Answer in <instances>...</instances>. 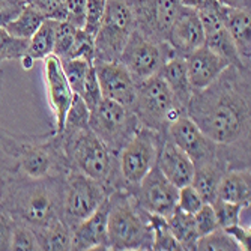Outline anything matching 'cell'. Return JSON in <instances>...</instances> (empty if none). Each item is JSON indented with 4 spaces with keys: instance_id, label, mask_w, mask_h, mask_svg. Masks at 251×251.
Wrapping results in <instances>:
<instances>
[{
    "instance_id": "30bf717a",
    "label": "cell",
    "mask_w": 251,
    "mask_h": 251,
    "mask_svg": "<svg viewBox=\"0 0 251 251\" xmlns=\"http://www.w3.org/2000/svg\"><path fill=\"white\" fill-rule=\"evenodd\" d=\"M159 137L161 132L140 126L119 151V172L126 185V191L139 185L148 172L156 164Z\"/></svg>"
},
{
    "instance_id": "bcb514c9",
    "label": "cell",
    "mask_w": 251,
    "mask_h": 251,
    "mask_svg": "<svg viewBox=\"0 0 251 251\" xmlns=\"http://www.w3.org/2000/svg\"><path fill=\"white\" fill-rule=\"evenodd\" d=\"M26 3V0H0V27L15 18Z\"/></svg>"
},
{
    "instance_id": "e575fe53",
    "label": "cell",
    "mask_w": 251,
    "mask_h": 251,
    "mask_svg": "<svg viewBox=\"0 0 251 251\" xmlns=\"http://www.w3.org/2000/svg\"><path fill=\"white\" fill-rule=\"evenodd\" d=\"M212 204L217 221H218V227L221 229H226V227L233 226L241 223V215L244 209H250V208H244L238 203H232L227 200H221V199H215Z\"/></svg>"
},
{
    "instance_id": "d590c367",
    "label": "cell",
    "mask_w": 251,
    "mask_h": 251,
    "mask_svg": "<svg viewBox=\"0 0 251 251\" xmlns=\"http://www.w3.org/2000/svg\"><path fill=\"white\" fill-rule=\"evenodd\" d=\"M27 39L11 36L3 27H0V62L20 60L27 50Z\"/></svg>"
},
{
    "instance_id": "74e56055",
    "label": "cell",
    "mask_w": 251,
    "mask_h": 251,
    "mask_svg": "<svg viewBox=\"0 0 251 251\" xmlns=\"http://www.w3.org/2000/svg\"><path fill=\"white\" fill-rule=\"evenodd\" d=\"M66 59H86L94 63L95 59V38L84 32L81 27L75 30L74 35V42L71 51L68 54Z\"/></svg>"
},
{
    "instance_id": "7bdbcfd3",
    "label": "cell",
    "mask_w": 251,
    "mask_h": 251,
    "mask_svg": "<svg viewBox=\"0 0 251 251\" xmlns=\"http://www.w3.org/2000/svg\"><path fill=\"white\" fill-rule=\"evenodd\" d=\"M26 2L39 9L45 18L57 21L65 20V0H26Z\"/></svg>"
},
{
    "instance_id": "277c9868",
    "label": "cell",
    "mask_w": 251,
    "mask_h": 251,
    "mask_svg": "<svg viewBox=\"0 0 251 251\" xmlns=\"http://www.w3.org/2000/svg\"><path fill=\"white\" fill-rule=\"evenodd\" d=\"M57 134L60 135L70 170L80 172L101 182L110 194L115 191H126V185L119 172L118 152L111 151L90 128L74 132L60 131Z\"/></svg>"
},
{
    "instance_id": "83f0119b",
    "label": "cell",
    "mask_w": 251,
    "mask_h": 251,
    "mask_svg": "<svg viewBox=\"0 0 251 251\" xmlns=\"http://www.w3.org/2000/svg\"><path fill=\"white\" fill-rule=\"evenodd\" d=\"M44 20L45 17L39 9H36L30 3H26L20 11V14L11 21L5 23L2 27L14 38L29 41L32 35L38 30V27L42 25Z\"/></svg>"
},
{
    "instance_id": "7c38bea8",
    "label": "cell",
    "mask_w": 251,
    "mask_h": 251,
    "mask_svg": "<svg viewBox=\"0 0 251 251\" xmlns=\"http://www.w3.org/2000/svg\"><path fill=\"white\" fill-rule=\"evenodd\" d=\"M135 30L143 36L164 42L180 9V0H129Z\"/></svg>"
},
{
    "instance_id": "ab89813d",
    "label": "cell",
    "mask_w": 251,
    "mask_h": 251,
    "mask_svg": "<svg viewBox=\"0 0 251 251\" xmlns=\"http://www.w3.org/2000/svg\"><path fill=\"white\" fill-rule=\"evenodd\" d=\"M80 97L86 102L89 110H94L100 104V101L104 98L102 92H101V87H100V83H98V78H97V74H95L94 65L90 66V70H89V73L86 75V80L83 83Z\"/></svg>"
},
{
    "instance_id": "6da1fadb",
    "label": "cell",
    "mask_w": 251,
    "mask_h": 251,
    "mask_svg": "<svg viewBox=\"0 0 251 251\" xmlns=\"http://www.w3.org/2000/svg\"><path fill=\"white\" fill-rule=\"evenodd\" d=\"M185 110L209 139L251 161V68L229 65L211 84L193 90Z\"/></svg>"
},
{
    "instance_id": "8fae6325",
    "label": "cell",
    "mask_w": 251,
    "mask_h": 251,
    "mask_svg": "<svg viewBox=\"0 0 251 251\" xmlns=\"http://www.w3.org/2000/svg\"><path fill=\"white\" fill-rule=\"evenodd\" d=\"M175 54L167 41L159 42L134 30L121 54V62L137 80V83L156 75L163 65Z\"/></svg>"
},
{
    "instance_id": "836d02e7",
    "label": "cell",
    "mask_w": 251,
    "mask_h": 251,
    "mask_svg": "<svg viewBox=\"0 0 251 251\" xmlns=\"http://www.w3.org/2000/svg\"><path fill=\"white\" fill-rule=\"evenodd\" d=\"M14 251H39V244L32 227L14 220V229L11 236V248Z\"/></svg>"
},
{
    "instance_id": "5b68a950",
    "label": "cell",
    "mask_w": 251,
    "mask_h": 251,
    "mask_svg": "<svg viewBox=\"0 0 251 251\" xmlns=\"http://www.w3.org/2000/svg\"><path fill=\"white\" fill-rule=\"evenodd\" d=\"M148 211L140 208L129 191L108 196L107 242L113 251H148L152 248V230Z\"/></svg>"
},
{
    "instance_id": "f907efd6",
    "label": "cell",
    "mask_w": 251,
    "mask_h": 251,
    "mask_svg": "<svg viewBox=\"0 0 251 251\" xmlns=\"http://www.w3.org/2000/svg\"><path fill=\"white\" fill-rule=\"evenodd\" d=\"M2 86H3V70H2V62H0V95H2Z\"/></svg>"
},
{
    "instance_id": "f546056e",
    "label": "cell",
    "mask_w": 251,
    "mask_h": 251,
    "mask_svg": "<svg viewBox=\"0 0 251 251\" xmlns=\"http://www.w3.org/2000/svg\"><path fill=\"white\" fill-rule=\"evenodd\" d=\"M148 221L152 230V248L153 251H184L180 244L172 235L167 218L158 214H148Z\"/></svg>"
},
{
    "instance_id": "4fadbf2b",
    "label": "cell",
    "mask_w": 251,
    "mask_h": 251,
    "mask_svg": "<svg viewBox=\"0 0 251 251\" xmlns=\"http://www.w3.org/2000/svg\"><path fill=\"white\" fill-rule=\"evenodd\" d=\"M179 188L161 173L155 164L135 188L129 190L140 208L151 214L169 217L177 204Z\"/></svg>"
},
{
    "instance_id": "3957f363",
    "label": "cell",
    "mask_w": 251,
    "mask_h": 251,
    "mask_svg": "<svg viewBox=\"0 0 251 251\" xmlns=\"http://www.w3.org/2000/svg\"><path fill=\"white\" fill-rule=\"evenodd\" d=\"M0 172L27 177H47L70 172L60 135L56 131L27 135L0 128Z\"/></svg>"
},
{
    "instance_id": "f35d334b",
    "label": "cell",
    "mask_w": 251,
    "mask_h": 251,
    "mask_svg": "<svg viewBox=\"0 0 251 251\" xmlns=\"http://www.w3.org/2000/svg\"><path fill=\"white\" fill-rule=\"evenodd\" d=\"M104 12H105V0H87L84 25L81 29L95 38V35L98 33V30L102 25Z\"/></svg>"
},
{
    "instance_id": "681fc988",
    "label": "cell",
    "mask_w": 251,
    "mask_h": 251,
    "mask_svg": "<svg viewBox=\"0 0 251 251\" xmlns=\"http://www.w3.org/2000/svg\"><path fill=\"white\" fill-rule=\"evenodd\" d=\"M212 2H215V0H180L182 5L190 6V8H196V9H200V8L206 6Z\"/></svg>"
},
{
    "instance_id": "816d5d0a",
    "label": "cell",
    "mask_w": 251,
    "mask_h": 251,
    "mask_svg": "<svg viewBox=\"0 0 251 251\" xmlns=\"http://www.w3.org/2000/svg\"><path fill=\"white\" fill-rule=\"evenodd\" d=\"M126 2H129V0H126Z\"/></svg>"
},
{
    "instance_id": "cb8c5ba5",
    "label": "cell",
    "mask_w": 251,
    "mask_h": 251,
    "mask_svg": "<svg viewBox=\"0 0 251 251\" xmlns=\"http://www.w3.org/2000/svg\"><path fill=\"white\" fill-rule=\"evenodd\" d=\"M217 199L238 203L250 208L251 203V172L250 169L229 170L221 179Z\"/></svg>"
},
{
    "instance_id": "5bb4252c",
    "label": "cell",
    "mask_w": 251,
    "mask_h": 251,
    "mask_svg": "<svg viewBox=\"0 0 251 251\" xmlns=\"http://www.w3.org/2000/svg\"><path fill=\"white\" fill-rule=\"evenodd\" d=\"M166 132L173 140V143L190 156L194 166L214 161L217 158L223 159L221 146L209 139L187 115L175 121Z\"/></svg>"
},
{
    "instance_id": "b9f144b4",
    "label": "cell",
    "mask_w": 251,
    "mask_h": 251,
    "mask_svg": "<svg viewBox=\"0 0 251 251\" xmlns=\"http://www.w3.org/2000/svg\"><path fill=\"white\" fill-rule=\"evenodd\" d=\"M194 221L197 226L199 236H204L214 232L215 229H218V221H217L214 208L209 203H203V206L194 214Z\"/></svg>"
},
{
    "instance_id": "f1b7e54d",
    "label": "cell",
    "mask_w": 251,
    "mask_h": 251,
    "mask_svg": "<svg viewBox=\"0 0 251 251\" xmlns=\"http://www.w3.org/2000/svg\"><path fill=\"white\" fill-rule=\"evenodd\" d=\"M56 26H57V20L45 18L42 21V25L38 27V30L29 39L25 56L36 62V60H44L47 56L53 54Z\"/></svg>"
},
{
    "instance_id": "7dc6e473",
    "label": "cell",
    "mask_w": 251,
    "mask_h": 251,
    "mask_svg": "<svg viewBox=\"0 0 251 251\" xmlns=\"http://www.w3.org/2000/svg\"><path fill=\"white\" fill-rule=\"evenodd\" d=\"M224 230H226L227 235H230L232 239L239 245L241 251H248L250 250V239H251L250 227H245L241 223H238V224L226 227Z\"/></svg>"
},
{
    "instance_id": "ffe728a7",
    "label": "cell",
    "mask_w": 251,
    "mask_h": 251,
    "mask_svg": "<svg viewBox=\"0 0 251 251\" xmlns=\"http://www.w3.org/2000/svg\"><path fill=\"white\" fill-rule=\"evenodd\" d=\"M107 218H108V197L101 203V206L78 223L73 229L74 251L89 250H108L107 242Z\"/></svg>"
},
{
    "instance_id": "4dcf8cb0",
    "label": "cell",
    "mask_w": 251,
    "mask_h": 251,
    "mask_svg": "<svg viewBox=\"0 0 251 251\" xmlns=\"http://www.w3.org/2000/svg\"><path fill=\"white\" fill-rule=\"evenodd\" d=\"M60 65L73 92L80 95L86 75L94 63L86 59H60Z\"/></svg>"
},
{
    "instance_id": "60d3db41",
    "label": "cell",
    "mask_w": 251,
    "mask_h": 251,
    "mask_svg": "<svg viewBox=\"0 0 251 251\" xmlns=\"http://www.w3.org/2000/svg\"><path fill=\"white\" fill-rule=\"evenodd\" d=\"M203 203L204 201H203L201 196L199 194V191L191 184L184 185V187L179 188V191H177V204H176V206L180 211L194 215L203 206Z\"/></svg>"
},
{
    "instance_id": "e0dca14e",
    "label": "cell",
    "mask_w": 251,
    "mask_h": 251,
    "mask_svg": "<svg viewBox=\"0 0 251 251\" xmlns=\"http://www.w3.org/2000/svg\"><path fill=\"white\" fill-rule=\"evenodd\" d=\"M44 78L49 104L54 115V131L60 132L65 125L68 108L73 102L74 92L63 74L60 59L57 56L50 54L44 59Z\"/></svg>"
},
{
    "instance_id": "44dd1931",
    "label": "cell",
    "mask_w": 251,
    "mask_h": 251,
    "mask_svg": "<svg viewBox=\"0 0 251 251\" xmlns=\"http://www.w3.org/2000/svg\"><path fill=\"white\" fill-rule=\"evenodd\" d=\"M185 63L193 90L206 87L229 66L221 56L209 50L206 45H201L185 56Z\"/></svg>"
},
{
    "instance_id": "d4e9b609",
    "label": "cell",
    "mask_w": 251,
    "mask_h": 251,
    "mask_svg": "<svg viewBox=\"0 0 251 251\" xmlns=\"http://www.w3.org/2000/svg\"><path fill=\"white\" fill-rule=\"evenodd\" d=\"M158 75L166 81L177 101L187 108V104L193 95V87L188 78L185 57L173 56L163 65Z\"/></svg>"
},
{
    "instance_id": "f6af8a7d",
    "label": "cell",
    "mask_w": 251,
    "mask_h": 251,
    "mask_svg": "<svg viewBox=\"0 0 251 251\" xmlns=\"http://www.w3.org/2000/svg\"><path fill=\"white\" fill-rule=\"evenodd\" d=\"M14 229V218L0 208V251L11 248V236Z\"/></svg>"
},
{
    "instance_id": "7402d4cb",
    "label": "cell",
    "mask_w": 251,
    "mask_h": 251,
    "mask_svg": "<svg viewBox=\"0 0 251 251\" xmlns=\"http://www.w3.org/2000/svg\"><path fill=\"white\" fill-rule=\"evenodd\" d=\"M221 17L226 30L233 39L242 63L251 68V12L221 6Z\"/></svg>"
},
{
    "instance_id": "d6986e66",
    "label": "cell",
    "mask_w": 251,
    "mask_h": 251,
    "mask_svg": "<svg viewBox=\"0 0 251 251\" xmlns=\"http://www.w3.org/2000/svg\"><path fill=\"white\" fill-rule=\"evenodd\" d=\"M156 166L177 188L191 184L194 175V164L190 156L173 143L167 132H161V137H159Z\"/></svg>"
},
{
    "instance_id": "c3c4849f",
    "label": "cell",
    "mask_w": 251,
    "mask_h": 251,
    "mask_svg": "<svg viewBox=\"0 0 251 251\" xmlns=\"http://www.w3.org/2000/svg\"><path fill=\"white\" fill-rule=\"evenodd\" d=\"M221 6L227 8H236V9H250L251 0H217Z\"/></svg>"
},
{
    "instance_id": "9c48e42d",
    "label": "cell",
    "mask_w": 251,
    "mask_h": 251,
    "mask_svg": "<svg viewBox=\"0 0 251 251\" xmlns=\"http://www.w3.org/2000/svg\"><path fill=\"white\" fill-rule=\"evenodd\" d=\"M110 196L101 182L80 172L70 170L65 175L62 221L74 227L97 211L101 203Z\"/></svg>"
},
{
    "instance_id": "8992f818",
    "label": "cell",
    "mask_w": 251,
    "mask_h": 251,
    "mask_svg": "<svg viewBox=\"0 0 251 251\" xmlns=\"http://www.w3.org/2000/svg\"><path fill=\"white\" fill-rule=\"evenodd\" d=\"M131 110L142 126L156 132H166L175 121L187 115L185 107L158 74L139 81Z\"/></svg>"
},
{
    "instance_id": "9a60e30c",
    "label": "cell",
    "mask_w": 251,
    "mask_h": 251,
    "mask_svg": "<svg viewBox=\"0 0 251 251\" xmlns=\"http://www.w3.org/2000/svg\"><path fill=\"white\" fill-rule=\"evenodd\" d=\"M197 11L204 32V45L218 56H221L229 65L248 68L242 63L233 39L224 27L223 17H221V5L215 0V2Z\"/></svg>"
},
{
    "instance_id": "2e32d148",
    "label": "cell",
    "mask_w": 251,
    "mask_h": 251,
    "mask_svg": "<svg viewBox=\"0 0 251 251\" xmlns=\"http://www.w3.org/2000/svg\"><path fill=\"white\" fill-rule=\"evenodd\" d=\"M94 68L102 97L131 108L135 100L137 84L139 83H137V80L128 71V68L121 60L118 62L94 60Z\"/></svg>"
},
{
    "instance_id": "ac0fdd59",
    "label": "cell",
    "mask_w": 251,
    "mask_h": 251,
    "mask_svg": "<svg viewBox=\"0 0 251 251\" xmlns=\"http://www.w3.org/2000/svg\"><path fill=\"white\" fill-rule=\"evenodd\" d=\"M167 42L176 56L185 57L204 45V32L196 8L180 5L176 20L169 32Z\"/></svg>"
},
{
    "instance_id": "484cf974",
    "label": "cell",
    "mask_w": 251,
    "mask_h": 251,
    "mask_svg": "<svg viewBox=\"0 0 251 251\" xmlns=\"http://www.w3.org/2000/svg\"><path fill=\"white\" fill-rule=\"evenodd\" d=\"M41 251H68L73 245V229L62 220L47 226L32 227Z\"/></svg>"
},
{
    "instance_id": "ba28073f",
    "label": "cell",
    "mask_w": 251,
    "mask_h": 251,
    "mask_svg": "<svg viewBox=\"0 0 251 251\" xmlns=\"http://www.w3.org/2000/svg\"><path fill=\"white\" fill-rule=\"evenodd\" d=\"M140 126L134 111L116 101L102 98L94 110H90V131L118 153Z\"/></svg>"
},
{
    "instance_id": "52a82bcc",
    "label": "cell",
    "mask_w": 251,
    "mask_h": 251,
    "mask_svg": "<svg viewBox=\"0 0 251 251\" xmlns=\"http://www.w3.org/2000/svg\"><path fill=\"white\" fill-rule=\"evenodd\" d=\"M135 30V21L126 0H105L102 25L95 35V59L118 62Z\"/></svg>"
},
{
    "instance_id": "1f68e13d",
    "label": "cell",
    "mask_w": 251,
    "mask_h": 251,
    "mask_svg": "<svg viewBox=\"0 0 251 251\" xmlns=\"http://www.w3.org/2000/svg\"><path fill=\"white\" fill-rule=\"evenodd\" d=\"M89 118H90V110L86 105V102L81 100L80 95L74 94L73 102L68 108L66 118H65V125L62 131L66 132H74L80 131L84 128H89Z\"/></svg>"
},
{
    "instance_id": "7a4b0ae2",
    "label": "cell",
    "mask_w": 251,
    "mask_h": 251,
    "mask_svg": "<svg viewBox=\"0 0 251 251\" xmlns=\"http://www.w3.org/2000/svg\"><path fill=\"white\" fill-rule=\"evenodd\" d=\"M65 175L27 177L0 175V208L14 220L41 227L62 220Z\"/></svg>"
},
{
    "instance_id": "8d00e7d4",
    "label": "cell",
    "mask_w": 251,
    "mask_h": 251,
    "mask_svg": "<svg viewBox=\"0 0 251 251\" xmlns=\"http://www.w3.org/2000/svg\"><path fill=\"white\" fill-rule=\"evenodd\" d=\"M78 27L73 26L71 23L65 20L57 21L56 26V36H54V50L53 54L57 56L59 59H66L68 54L71 51L73 42H74V35Z\"/></svg>"
},
{
    "instance_id": "603a6c76",
    "label": "cell",
    "mask_w": 251,
    "mask_h": 251,
    "mask_svg": "<svg viewBox=\"0 0 251 251\" xmlns=\"http://www.w3.org/2000/svg\"><path fill=\"white\" fill-rule=\"evenodd\" d=\"M227 172H229V166L221 158L194 166L191 185L199 191L204 203H214V200L217 199L220 182Z\"/></svg>"
},
{
    "instance_id": "4316f807",
    "label": "cell",
    "mask_w": 251,
    "mask_h": 251,
    "mask_svg": "<svg viewBox=\"0 0 251 251\" xmlns=\"http://www.w3.org/2000/svg\"><path fill=\"white\" fill-rule=\"evenodd\" d=\"M167 224L175 239L180 244L182 250H197V241L200 236L193 214H187L176 206V209L167 217Z\"/></svg>"
},
{
    "instance_id": "d6a6232c",
    "label": "cell",
    "mask_w": 251,
    "mask_h": 251,
    "mask_svg": "<svg viewBox=\"0 0 251 251\" xmlns=\"http://www.w3.org/2000/svg\"><path fill=\"white\" fill-rule=\"evenodd\" d=\"M197 250L200 251H241L239 245L227 235L224 229L218 227L214 232L200 236L197 241Z\"/></svg>"
},
{
    "instance_id": "ee69618b",
    "label": "cell",
    "mask_w": 251,
    "mask_h": 251,
    "mask_svg": "<svg viewBox=\"0 0 251 251\" xmlns=\"http://www.w3.org/2000/svg\"><path fill=\"white\" fill-rule=\"evenodd\" d=\"M87 0H65V21L75 27H83Z\"/></svg>"
}]
</instances>
